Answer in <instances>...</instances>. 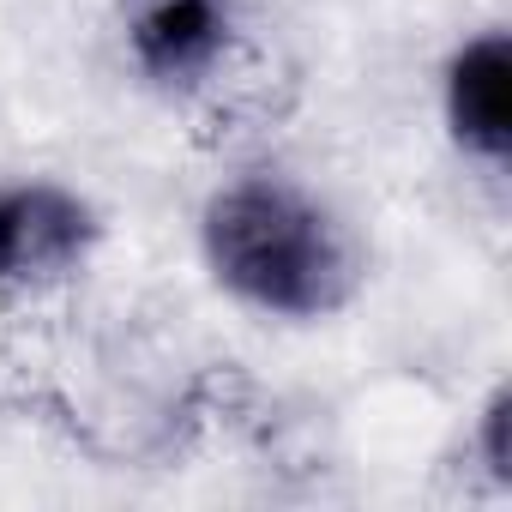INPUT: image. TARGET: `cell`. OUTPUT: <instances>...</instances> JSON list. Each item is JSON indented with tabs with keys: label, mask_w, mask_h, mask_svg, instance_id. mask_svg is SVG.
Masks as SVG:
<instances>
[{
	"label": "cell",
	"mask_w": 512,
	"mask_h": 512,
	"mask_svg": "<svg viewBox=\"0 0 512 512\" xmlns=\"http://www.w3.org/2000/svg\"><path fill=\"white\" fill-rule=\"evenodd\" d=\"M199 253L241 308L272 320H332L362 290L350 223L290 175H235L199 211Z\"/></svg>",
	"instance_id": "cell-1"
},
{
	"label": "cell",
	"mask_w": 512,
	"mask_h": 512,
	"mask_svg": "<svg viewBox=\"0 0 512 512\" xmlns=\"http://www.w3.org/2000/svg\"><path fill=\"white\" fill-rule=\"evenodd\" d=\"M103 241V217L85 193L25 175L0 181V296L67 290Z\"/></svg>",
	"instance_id": "cell-2"
},
{
	"label": "cell",
	"mask_w": 512,
	"mask_h": 512,
	"mask_svg": "<svg viewBox=\"0 0 512 512\" xmlns=\"http://www.w3.org/2000/svg\"><path fill=\"white\" fill-rule=\"evenodd\" d=\"M121 43L157 97H205L241 49V0H121Z\"/></svg>",
	"instance_id": "cell-3"
},
{
	"label": "cell",
	"mask_w": 512,
	"mask_h": 512,
	"mask_svg": "<svg viewBox=\"0 0 512 512\" xmlns=\"http://www.w3.org/2000/svg\"><path fill=\"white\" fill-rule=\"evenodd\" d=\"M446 127L464 157L506 169L512 157V43L506 31H476L446 55Z\"/></svg>",
	"instance_id": "cell-4"
}]
</instances>
